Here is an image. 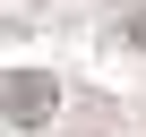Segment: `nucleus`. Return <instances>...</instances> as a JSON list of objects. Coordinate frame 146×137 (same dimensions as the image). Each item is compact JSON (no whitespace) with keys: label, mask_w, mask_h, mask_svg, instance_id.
Instances as JSON below:
<instances>
[{"label":"nucleus","mask_w":146,"mask_h":137,"mask_svg":"<svg viewBox=\"0 0 146 137\" xmlns=\"http://www.w3.org/2000/svg\"><path fill=\"white\" fill-rule=\"evenodd\" d=\"M60 111V86L52 77H9V86H0V120H9V128H43Z\"/></svg>","instance_id":"f257e3e1"},{"label":"nucleus","mask_w":146,"mask_h":137,"mask_svg":"<svg viewBox=\"0 0 146 137\" xmlns=\"http://www.w3.org/2000/svg\"><path fill=\"white\" fill-rule=\"evenodd\" d=\"M120 43H129V51H146V9H137V17H120Z\"/></svg>","instance_id":"f03ea898"}]
</instances>
